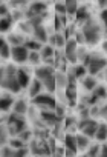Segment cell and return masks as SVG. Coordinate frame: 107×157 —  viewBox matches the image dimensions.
Returning <instances> with one entry per match:
<instances>
[{
  "label": "cell",
  "instance_id": "cell-4",
  "mask_svg": "<svg viewBox=\"0 0 107 157\" xmlns=\"http://www.w3.org/2000/svg\"><path fill=\"white\" fill-rule=\"evenodd\" d=\"M83 65L87 68L90 75L96 77L98 74H102V71H107V57L99 52H89Z\"/></svg>",
  "mask_w": 107,
  "mask_h": 157
},
{
  "label": "cell",
  "instance_id": "cell-8",
  "mask_svg": "<svg viewBox=\"0 0 107 157\" xmlns=\"http://www.w3.org/2000/svg\"><path fill=\"white\" fill-rule=\"evenodd\" d=\"M78 48H80V45L77 43L75 39H67V42L63 48V54H64L67 63H70V65L78 63Z\"/></svg>",
  "mask_w": 107,
  "mask_h": 157
},
{
  "label": "cell",
  "instance_id": "cell-2",
  "mask_svg": "<svg viewBox=\"0 0 107 157\" xmlns=\"http://www.w3.org/2000/svg\"><path fill=\"white\" fill-rule=\"evenodd\" d=\"M0 82H2L3 91H8V93H11L14 96L22 91V86L19 83V77H17V68L12 63H8V62L3 63Z\"/></svg>",
  "mask_w": 107,
  "mask_h": 157
},
{
  "label": "cell",
  "instance_id": "cell-24",
  "mask_svg": "<svg viewBox=\"0 0 107 157\" xmlns=\"http://www.w3.org/2000/svg\"><path fill=\"white\" fill-rule=\"evenodd\" d=\"M101 46H102V51H104V54L107 56V39L102 42V45H101Z\"/></svg>",
  "mask_w": 107,
  "mask_h": 157
},
{
  "label": "cell",
  "instance_id": "cell-3",
  "mask_svg": "<svg viewBox=\"0 0 107 157\" xmlns=\"http://www.w3.org/2000/svg\"><path fill=\"white\" fill-rule=\"evenodd\" d=\"M55 74H57V69L51 65H40L35 68L34 71V75L35 78L43 85L45 91L49 93V94H55L57 93V83H55Z\"/></svg>",
  "mask_w": 107,
  "mask_h": 157
},
{
  "label": "cell",
  "instance_id": "cell-21",
  "mask_svg": "<svg viewBox=\"0 0 107 157\" xmlns=\"http://www.w3.org/2000/svg\"><path fill=\"white\" fill-rule=\"evenodd\" d=\"M2 25H0V28H2V33H6V34H9L11 31V28H12V25L16 23L14 22V19H12V16H8V17H2V22H0Z\"/></svg>",
  "mask_w": 107,
  "mask_h": 157
},
{
  "label": "cell",
  "instance_id": "cell-1",
  "mask_svg": "<svg viewBox=\"0 0 107 157\" xmlns=\"http://www.w3.org/2000/svg\"><path fill=\"white\" fill-rule=\"evenodd\" d=\"M80 31L84 37V45H89V46H93V45L99 43L101 39H102V33H105V29H104L102 23L99 22V19H96L93 16L81 25Z\"/></svg>",
  "mask_w": 107,
  "mask_h": 157
},
{
  "label": "cell",
  "instance_id": "cell-17",
  "mask_svg": "<svg viewBox=\"0 0 107 157\" xmlns=\"http://www.w3.org/2000/svg\"><path fill=\"white\" fill-rule=\"evenodd\" d=\"M43 93H46L45 88H43V85L34 77V80L31 82V85H29V88H28V96H29L31 99H35L37 96H40V94H43Z\"/></svg>",
  "mask_w": 107,
  "mask_h": 157
},
{
  "label": "cell",
  "instance_id": "cell-16",
  "mask_svg": "<svg viewBox=\"0 0 107 157\" xmlns=\"http://www.w3.org/2000/svg\"><path fill=\"white\" fill-rule=\"evenodd\" d=\"M81 82V86L84 88V91L86 93H92L99 83H98V80H96V77L95 75H90V74H87L83 80H80Z\"/></svg>",
  "mask_w": 107,
  "mask_h": 157
},
{
  "label": "cell",
  "instance_id": "cell-14",
  "mask_svg": "<svg viewBox=\"0 0 107 157\" xmlns=\"http://www.w3.org/2000/svg\"><path fill=\"white\" fill-rule=\"evenodd\" d=\"M5 39L8 40V43L12 48L14 46H23V45H26V40H28V37L23 36L22 33H9V34L5 36Z\"/></svg>",
  "mask_w": 107,
  "mask_h": 157
},
{
  "label": "cell",
  "instance_id": "cell-5",
  "mask_svg": "<svg viewBox=\"0 0 107 157\" xmlns=\"http://www.w3.org/2000/svg\"><path fill=\"white\" fill-rule=\"evenodd\" d=\"M5 123L8 125V128H9V131H11V136H16V137L20 136L23 131L28 129V120H26V117L17 116V114H14V113H9V114L6 116Z\"/></svg>",
  "mask_w": 107,
  "mask_h": 157
},
{
  "label": "cell",
  "instance_id": "cell-23",
  "mask_svg": "<svg viewBox=\"0 0 107 157\" xmlns=\"http://www.w3.org/2000/svg\"><path fill=\"white\" fill-rule=\"evenodd\" d=\"M99 157H107V143H102V145H101V149H99Z\"/></svg>",
  "mask_w": 107,
  "mask_h": 157
},
{
  "label": "cell",
  "instance_id": "cell-10",
  "mask_svg": "<svg viewBox=\"0 0 107 157\" xmlns=\"http://www.w3.org/2000/svg\"><path fill=\"white\" fill-rule=\"evenodd\" d=\"M29 54H31V51H29L25 45H23V46H14V48H12V52H11V60H12L14 63L23 65V63H28Z\"/></svg>",
  "mask_w": 107,
  "mask_h": 157
},
{
  "label": "cell",
  "instance_id": "cell-18",
  "mask_svg": "<svg viewBox=\"0 0 107 157\" xmlns=\"http://www.w3.org/2000/svg\"><path fill=\"white\" fill-rule=\"evenodd\" d=\"M75 137H77V148H78V151L86 152L90 148V139L86 137V136H83V134H80V132L75 134Z\"/></svg>",
  "mask_w": 107,
  "mask_h": 157
},
{
  "label": "cell",
  "instance_id": "cell-6",
  "mask_svg": "<svg viewBox=\"0 0 107 157\" xmlns=\"http://www.w3.org/2000/svg\"><path fill=\"white\" fill-rule=\"evenodd\" d=\"M57 99L54 94L49 93H43L40 96H37L35 99H32V105L35 108H38L40 111H55L57 108Z\"/></svg>",
  "mask_w": 107,
  "mask_h": 157
},
{
  "label": "cell",
  "instance_id": "cell-9",
  "mask_svg": "<svg viewBox=\"0 0 107 157\" xmlns=\"http://www.w3.org/2000/svg\"><path fill=\"white\" fill-rule=\"evenodd\" d=\"M29 146H31V152L35 157H46L51 152L49 151V146L46 145V142L41 137H34V140L29 143Z\"/></svg>",
  "mask_w": 107,
  "mask_h": 157
},
{
  "label": "cell",
  "instance_id": "cell-7",
  "mask_svg": "<svg viewBox=\"0 0 107 157\" xmlns=\"http://www.w3.org/2000/svg\"><path fill=\"white\" fill-rule=\"evenodd\" d=\"M99 126V122L96 119H83V120H78V131L80 134L86 136V137H93L95 139V134H96V129Z\"/></svg>",
  "mask_w": 107,
  "mask_h": 157
},
{
  "label": "cell",
  "instance_id": "cell-25",
  "mask_svg": "<svg viewBox=\"0 0 107 157\" xmlns=\"http://www.w3.org/2000/svg\"><path fill=\"white\" fill-rule=\"evenodd\" d=\"M105 83H107V71H105Z\"/></svg>",
  "mask_w": 107,
  "mask_h": 157
},
{
  "label": "cell",
  "instance_id": "cell-22",
  "mask_svg": "<svg viewBox=\"0 0 107 157\" xmlns=\"http://www.w3.org/2000/svg\"><path fill=\"white\" fill-rule=\"evenodd\" d=\"M64 5H66V14L67 16H73L75 17V14H77V11H78V8H80V5L77 3V2H64Z\"/></svg>",
  "mask_w": 107,
  "mask_h": 157
},
{
  "label": "cell",
  "instance_id": "cell-13",
  "mask_svg": "<svg viewBox=\"0 0 107 157\" xmlns=\"http://www.w3.org/2000/svg\"><path fill=\"white\" fill-rule=\"evenodd\" d=\"M16 100H17V99H14V94H11V93H8V91H3V93H2V111H3L6 116L12 111V108H14V105H16Z\"/></svg>",
  "mask_w": 107,
  "mask_h": 157
},
{
  "label": "cell",
  "instance_id": "cell-19",
  "mask_svg": "<svg viewBox=\"0 0 107 157\" xmlns=\"http://www.w3.org/2000/svg\"><path fill=\"white\" fill-rule=\"evenodd\" d=\"M11 52H12V46L8 43V40L3 37L2 39V46H0V56H2V59L5 60V63H6V60H9L11 59Z\"/></svg>",
  "mask_w": 107,
  "mask_h": 157
},
{
  "label": "cell",
  "instance_id": "cell-20",
  "mask_svg": "<svg viewBox=\"0 0 107 157\" xmlns=\"http://www.w3.org/2000/svg\"><path fill=\"white\" fill-rule=\"evenodd\" d=\"M95 140L96 142H107V123L105 122H99V126H98L96 134H95Z\"/></svg>",
  "mask_w": 107,
  "mask_h": 157
},
{
  "label": "cell",
  "instance_id": "cell-15",
  "mask_svg": "<svg viewBox=\"0 0 107 157\" xmlns=\"http://www.w3.org/2000/svg\"><path fill=\"white\" fill-rule=\"evenodd\" d=\"M29 105H28V102H26V99H17L16 100V105H14V108H12V111L11 113H14V114H17V116H23V117H26L28 116V113H29Z\"/></svg>",
  "mask_w": 107,
  "mask_h": 157
},
{
  "label": "cell",
  "instance_id": "cell-11",
  "mask_svg": "<svg viewBox=\"0 0 107 157\" xmlns=\"http://www.w3.org/2000/svg\"><path fill=\"white\" fill-rule=\"evenodd\" d=\"M17 77H19V83H20L22 90H28L29 85H31V82L34 80L32 74H31V69H28L26 66L17 68Z\"/></svg>",
  "mask_w": 107,
  "mask_h": 157
},
{
  "label": "cell",
  "instance_id": "cell-12",
  "mask_svg": "<svg viewBox=\"0 0 107 157\" xmlns=\"http://www.w3.org/2000/svg\"><path fill=\"white\" fill-rule=\"evenodd\" d=\"M55 83H57V91H64L70 85V80H69V77H67L66 69H57Z\"/></svg>",
  "mask_w": 107,
  "mask_h": 157
}]
</instances>
